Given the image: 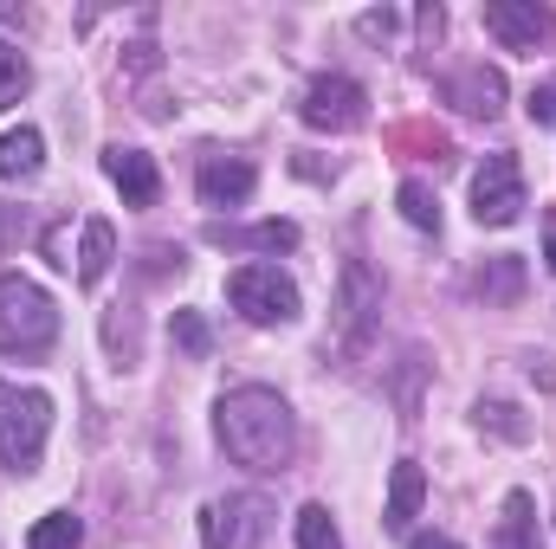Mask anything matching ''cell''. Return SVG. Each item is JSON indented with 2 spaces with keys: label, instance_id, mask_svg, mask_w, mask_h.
I'll list each match as a JSON object with an SVG mask.
<instances>
[{
  "label": "cell",
  "instance_id": "obj_23",
  "mask_svg": "<svg viewBox=\"0 0 556 549\" xmlns=\"http://www.w3.org/2000/svg\"><path fill=\"white\" fill-rule=\"evenodd\" d=\"M518 284H525V266L518 259H498L492 272H479V291L485 297H518Z\"/></svg>",
  "mask_w": 556,
  "mask_h": 549
},
{
  "label": "cell",
  "instance_id": "obj_1",
  "mask_svg": "<svg viewBox=\"0 0 556 549\" xmlns=\"http://www.w3.org/2000/svg\"><path fill=\"white\" fill-rule=\"evenodd\" d=\"M214 433H220L227 459L247 465V472H285L291 452H298L291 408L278 401L273 388H233V395H220V408H214Z\"/></svg>",
  "mask_w": 556,
  "mask_h": 549
},
{
  "label": "cell",
  "instance_id": "obj_24",
  "mask_svg": "<svg viewBox=\"0 0 556 549\" xmlns=\"http://www.w3.org/2000/svg\"><path fill=\"white\" fill-rule=\"evenodd\" d=\"M395 26H402V13H395V7H369V13L356 20V33H363V39H389Z\"/></svg>",
  "mask_w": 556,
  "mask_h": 549
},
{
  "label": "cell",
  "instance_id": "obj_13",
  "mask_svg": "<svg viewBox=\"0 0 556 549\" xmlns=\"http://www.w3.org/2000/svg\"><path fill=\"white\" fill-rule=\"evenodd\" d=\"M453 98H459V111H466V117H498V111H505V78H498V72H485V65H472V72H459Z\"/></svg>",
  "mask_w": 556,
  "mask_h": 549
},
{
  "label": "cell",
  "instance_id": "obj_25",
  "mask_svg": "<svg viewBox=\"0 0 556 549\" xmlns=\"http://www.w3.org/2000/svg\"><path fill=\"white\" fill-rule=\"evenodd\" d=\"M485 420H492V426H498L505 439H525V420H518V408H505V401H492V408H479V426H485Z\"/></svg>",
  "mask_w": 556,
  "mask_h": 549
},
{
  "label": "cell",
  "instance_id": "obj_3",
  "mask_svg": "<svg viewBox=\"0 0 556 549\" xmlns=\"http://www.w3.org/2000/svg\"><path fill=\"white\" fill-rule=\"evenodd\" d=\"M52 433V401L39 388H0V465L33 472Z\"/></svg>",
  "mask_w": 556,
  "mask_h": 549
},
{
  "label": "cell",
  "instance_id": "obj_17",
  "mask_svg": "<svg viewBox=\"0 0 556 549\" xmlns=\"http://www.w3.org/2000/svg\"><path fill=\"white\" fill-rule=\"evenodd\" d=\"M214 240H220V246L233 240V246H260V253H291V246H298V227H291V220H260L253 233H227V227H214Z\"/></svg>",
  "mask_w": 556,
  "mask_h": 549
},
{
  "label": "cell",
  "instance_id": "obj_10",
  "mask_svg": "<svg viewBox=\"0 0 556 549\" xmlns=\"http://www.w3.org/2000/svg\"><path fill=\"white\" fill-rule=\"evenodd\" d=\"M104 175L124 188V201L130 207H155V194H162V175H155V155H142V149H111L104 155Z\"/></svg>",
  "mask_w": 556,
  "mask_h": 549
},
{
  "label": "cell",
  "instance_id": "obj_4",
  "mask_svg": "<svg viewBox=\"0 0 556 549\" xmlns=\"http://www.w3.org/2000/svg\"><path fill=\"white\" fill-rule=\"evenodd\" d=\"M227 297L247 323H291L298 317V284L278 266H233L227 272Z\"/></svg>",
  "mask_w": 556,
  "mask_h": 549
},
{
  "label": "cell",
  "instance_id": "obj_12",
  "mask_svg": "<svg viewBox=\"0 0 556 549\" xmlns=\"http://www.w3.org/2000/svg\"><path fill=\"white\" fill-rule=\"evenodd\" d=\"M420 498H427V472H420L415 459H402L395 465V478H389V505H382V524L389 531H408L420 511Z\"/></svg>",
  "mask_w": 556,
  "mask_h": 549
},
{
  "label": "cell",
  "instance_id": "obj_7",
  "mask_svg": "<svg viewBox=\"0 0 556 549\" xmlns=\"http://www.w3.org/2000/svg\"><path fill=\"white\" fill-rule=\"evenodd\" d=\"M266 537V498H214L201 511V544L207 549H253Z\"/></svg>",
  "mask_w": 556,
  "mask_h": 549
},
{
  "label": "cell",
  "instance_id": "obj_16",
  "mask_svg": "<svg viewBox=\"0 0 556 549\" xmlns=\"http://www.w3.org/2000/svg\"><path fill=\"white\" fill-rule=\"evenodd\" d=\"M498 549H538V498H531V491H511V498H505Z\"/></svg>",
  "mask_w": 556,
  "mask_h": 549
},
{
  "label": "cell",
  "instance_id": "obj_26",
  "mask_svg": "<svg viewBox=\"0 0 556 549\" xmlns=\"http://www.w3.org/2000/svg\"><path fill=\"white\" fill-rule=\"evenodd\" d=\"M525 111H531V124H556V78H544V85L531 91V104H525Z\"/></svg>",
  "mask_w": 556,
  "mask_h": 549
},
{
  "label": "cell",
  "instance_id": "obj_15",
  "mask_svg": "<svg viewBox=\"0 0 556 549\" xmlns=\"http://www.w3.org/2000/svg\"><path fill=\"white\" fill-rule=\"evenodd\" d=\"M39 162H46L39 130H7L0 137V181H26V175H39Z\"/></svg>",
  "mask_w": 556,
  "mask_h": 549
},
{
  "label": "cell",
  "instance_id": "obj_9",
  "mask_svg": "<svg viewBox=\"0 0 556 549\" xmlns=\"http://www.w3.org/2000/svg\"><path fill=\"white\" fill-rule=\"evenodd\" d=\"M253 181H260V168L247 155H207L201 162V201L207 207H247Z\"/></svg>",
  "mask_w": 556,
  "mask_h": 549
},
{
  "label": "cell",
  "instance_id": "obj_18",
  "mask_svg": "<svg viewBox=\"0 0 556 549\" xmlns=\"http://www.w3.org/2000/svg\"><path fill=\"white\" fill-rule=\"evenodd\" d=\"M78 544H85V524H78L72 511L39 518V524H33V537H26V549H78Z\"/></svg>",
  "mask_w": 556,
  "mask_h": 549
},
{
  "label": "cell",
  "instance_id": "obj_6",
  "mask_svg": "<svg viewBox=\"0 0 556 549\" xmlns=\"http://www.w3.org/2000/svg\"><path fill=\"white\" fill-rule=\"evenodd\" d=\"M472 214H479V227H511L525 214V168H518V155H485V168L472 175Z\"/></svg>",
  "mask_w": 556,
  "mask_h": 549
},
{
  "label": "cell",
  "instance_id": "obj_5",
  "mask_svg": "<svg viewBox=\"0 0 556 549\" xmlns=\"http://www.w3.org/2000/svg\"><path fill=\"white\" fill-rule=\"evenodd\" d=\"M298 117L311 124V130H356L363 117H369V98H363V85L356 78H343V72H324V78H311V91H304V104H298Z\"/></svg>",
  "mask_w": 556,
  "mask_h": 549
},
{
  "label": "cell",
  "instance_id": "obj_21",
  "mask_svg": "<svg viewBox=\"0 0 556 549\" xmlns=\"http://www.w3.org/2000/svg\"><path fill=\"white\" fill-rule=\"evenodd\" d=\"M298 549H343V537H337V524H330L324 505H304L298 511Z\"/></svg>",
  "mask_w": 556,
  "mask_h": 549
},
{
  "label": "cell",
  "instance_id": "obj_22",
  "mask_svg": "<svg viewBox=\"0 0 556 549\" xmlns=\"http://www.w3.org/2000/svg\"><path fill=\"white\" fill-rule=\"evenodd\" d=\"M175 343H181V349H188L194 362H201V356L214 349V336H207V323H201L194 310H175Z\"/></svg>",
  "mask_w": 556,
  "mask_h": 549
},
{
  "label": "cell",
  "instance_id": "obj_2",
  "mask_svg": "<svg viewBox=\"0 0 556 549\" xmlns=\"http://www.w3.org/2000/svg\"><path fill=\"white\" fill-rule=\"evenodd\" d=\"M59 336V304L20 272H0V356H46Z\"/></svg>",
  "mask_w": 556,
  "mask_h": 549
},
{
  "label": "cell",
  "instance_id": "obj_28",
  "mask_svg": "<svg viewBox=\"0 0 556 549\" xmlns=\"http://www.w3.org/2000/svg\"><path fill=\"white\" fill-rule=\"evenodd\" d=\"M544 253H551V266H556V233H551V240H544Z\"/></svg>",
  "mask_w": 556,
  "mask_h": 549
},
{
  "label": "cell",
  "instance_id": "obj_27",
  "mask_svg": "<svg viewBox=\"0 0 556 549\" xmlns=\"http://www.w3.org/2000/svg\"><path fill=\"white\" fill-rule=\"evenodd\" d=\"M408 549H459V544H453V537H433V531H427V537H415Z\"/></svg>",
  "mask_w": 556,
  "mask_h": 549
},
{
  "label": "cell",
  "instance_id": "obj_14",
  "mask_svg": "<svg viewBox=\"0 0 556 549\" xmlns=\"http://www.w3.org/2000/svg\"><path fill=\"white\" fill-rule=\"evenodd\" d=\"M117 259V227L111 220H85V240H78V284H98Z\"/></svg>",
  "mask_w": 556,
  "mask_h": 549
},
{
  "label": "cell",
  "instance_id": "obj_20",
  "mask_svg": "<svg viewBox=\"0 0 556 549\" xmlns=\"http://www.w3.org/2000/svg\"><path fill=\"white\" fill-rule=\"evenodd\" d=\"M26 85H33V72H26L20 46H7V39H0V111H13V104L26 98Z\"/></svg>",
  "mask_w": 556,
  "mask_h": 549
},
{
  "label": "cell",
  "instance_id": "obj_8",
  "mask_svg": "<svg viewBox=\"0 0 556 549\" xmlns=\"http://www.w3.org/2000/svg\"><path fill=\"white\" fill-rule=\"evenodd\" d=\"M485 33H498L511 52H538L544 39H556V13L538 0H485Z\"/></svg>",
  "mask_w": 556,
  "mask_h": 549
},
{
  "label": "cell",
  "instance_id": "obj_19",
  "mask_svg": "<svg viewBox=\"0 0 556 549\" xmlns=\"http://www.w3.org/2000/svg\"><path fill=\"white\" fill-rule=\"evenodd\" d=\"M402 220L408 227H420V233H440V201H433V188L427 181H402Z\"/></svg>",
  "mask_w": 556,
  "mask_h": 549
},
{
  "label": "cell",
  "instance_id": "obj_11",
  "mask_svg": "<svg viewBox=\"0 0 556 549\" xmlns=\"http://www.w3.org/2000/svg\"><path fill=\"white\" fill-rule=\"evenodd\" d=\"M376 310H382V284H376V272L369 266H343V336L350 343H363L369 336V323H376Z\"/></svg>",
  "mask_w": 556,
  "mask_h": 549
}]
</instances>
